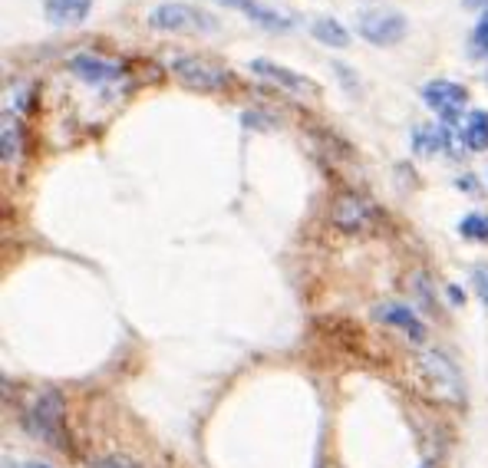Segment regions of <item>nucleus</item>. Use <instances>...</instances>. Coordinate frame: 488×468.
<instances>
[{"label": "nucleus", "mask_w": 488, "mask_h": 468, "mask_svg": "<svg viewBox=\"0 0 488 468\" xmlns=\"http://www.w3.org/2000/svg\"><path fill=\"white\" fill-rule=\"evenodd\" d=\"M169 73H172L182 86L198 90V92H222L231 86V73L224 70V66H218V63L205 60V56H195V53H179V56H172Z\"/></svg>", "instance_id": "obj_1"}, {"label": "nucleus", "mask_w": 488, "mask_h": 468, "mask_svg": "<svg viewBox=\"0 0 488 468\" xmlns=\"http://www.w3.org/2000/svg\"><path fill=\"white\" fill-rule=\"evenodd\" d=\"M416 369L419 377H423V383L429 386V393L436 399H442V403H452V406H458L462 399H466V389H462V377H458V369L449 363L442 353H419L416 360Z\"/></svg>", "instance_id": "obj_2"}, {"label": "nucleus", "mask_w": 488, "mask_h": 468, "mask_svg": "<svg viewBox=\"0 0 488 468\" xmlns=\"http://www.w3.org/2000/svg\"><path fill=\"white\" fill-rule=\"evenodd\" d=\"M63 416H66V403H63L60 393H53V389H47V393H40L37 396V403L30 406V412H27V432H30L33 438H43V442H50V446H60L63 442Z\"/></svg>", "instance_id": "obj_3"}, {"label": "nucleus", "mask_w": 488, "mask_h": 468, "mask_svg": "<svg viewBox=\"0 0 488 468\" xmlns=\"http://www.w3.org/2000/svg\"><path fill=\"white\" fill-rule=\"evenodd\" d=\"M149 27H152V30H169V33L214 30V21H212V13L195 11L188 4H159V7L149 13Z\"/></svg>", "instance_id": "obj_4"}, {"label": "nucleus", "mask_w": 488, "mask_h": 468, "mask_svg": "<svg viewBox=\"0 0 488 468\" xmlns=\"http://www.w3.org/2000/svg\"><path fill=\"white\" fill-rule=\"evenodd\" d=\"M356 30H360V37H363L366 43L393 47V43H399L406 37L409 23H406V17H399V13H393V11H370L360 17Z\"/></svg>", "instance_id": "obj_5"}, {"label": "nucleus", "mask_w": 488, "mask_h": 468, "mask_svg": "<svg viewBox=\"0 0 488 468\" xmlns=\"http://www.w3.org/2000/svg\"><path fill=\"white\" fill-rule=\"evenodd\" d=\"M423 102H426L429 109L442 116L446 123L456 126L458 123V112L466 109L468 102V92L458 86V82H449V80H432L423 86Z\"/></svg>", "instance_id": "obj_6"}, {"label": "nucleus", "mask_w": 488, "mask_h": 468, "mask_svg": "<svg viewBox=\"0 0 488 468\" xmlns=\"http://www.w3.org/2000/svg\"><path fill=\"white\" fill-rule=\"evenodd\" d=\"M330 221H334L340 231H363V228H370V221H373V204L356 192L336 195L334 208H330Z\"/></svg>", "instance_id": "obj_7"}, {"label": "nucleus", "mask_w": 488, "mask_h": 468, "mask_svg": "<svg viewBox=\"0 0 488 468\" xmlns=\"http://www.w3.org/2000/svg\"><path fill=\"white\" fill-rule=\"evenodd\" d=\"M248 70L255 73V76H261V80H271L274 86H281V90L294 92V96H320V86H317L314 80H307V76H301V73L287 70V66H281V63L251 60Z\"/></svg>", "instance_id": "obj_8"}, {"label": "nucleus", "mask_w": 488, "mask_h": 468, "mask_svg": "<svg viewBox=\"0 0 488 468\" xmlns=\"http://www.w3.org/2000/svg\"><path fill=\"white\" fill-rule=\"evenodd\" d=\"M70 73L73 76H80V80L92 82V86H100V82H112L122 76V66L116 60H106L100 53H76L70 56Z\"/></svg>", "instance_id": "obj_9"}, {"label": "nucleus", "mask_w": 488, "mask_h": 468, "mask_svg": "<svg viewBox=\"0 0 488 468\" xmlns=\"http://www.w3.org/2000/svg\"><path fill=\"white\" fill-rule=\"evenodd\" d=\"M377 320H383V324L403 330L413 343H423V340H426V324H423V320L416 316V310H413V307H406V304H383L377 310Z\"/></svg>", "instance_id": "obj_10"}, {"label": "nucleus", "mask_w": 488, "mask_h": 468, "mask_svg": "<svg viewBox=\"0 0 488 468\" xmlns=\"http://www.w3.org/2000/svg\"><path fill=\"white\" fill-rule=\"evenodd\" d=\"M218 4L248 13V21L261 23V27H267V30H291V27H294V21H291V17H284V13L274 11V7L257 4V0H218Z\"/></svg>", "instance_id": "obj_11"}, {"label": "nucleus", "mask_w": 488, "mask_h": 468, "mask_svg": "<svg viewBox=\"0 0 488 468\" xmlns=\"http://www.w3.org/2000/svg\"><path fill=\"white\" fill-rule=\"evenodd\" d=\"M92 0H47V17L57 27H76L86 21Z\"/></svg>", "instance_id": "obj_12"}, {"label": "nucleus", "mask_w": 488, "mask_h": 468, "mask_svg": "<svg viewBox=\"0 0 488 468\" xmlns=\"http://www.w3.org/2000/svg\"><path fill=\"white\" fill-rule=\"evenodd\" d=\"M458 139L466 143L468 152H485L488 149V112L485 109L468 112V119H466V126H462Z\"/></svg>", "instance_id": "obj_13"}, {"label": "nucleus", "mask_w": 488, "mask_h": 468, "mask_svg": "<svg viewBox=\"0 0 488 468\" xmlns=\"http://www.w3.org/2000/svg\"><path fill=\"white\" fill-rule=\"evenodd\" d=\"M314 37L320 43H327V47H346L350 43V33L344 30V23H336L334 17H320V21H314Z\"/></svg>", "instance_id": "obj_14"}, {"label": "nucleus", "mask_w": 488, "mask_h": 468, "mask_svg": "<svg viewBox=\"0 0 488 468\" xmlns=\"http://www.w3.org/2000/svg\"><path fill=\"white\" fill-rule=\"evenodd\" d=\"M458 234L468 238V241H482V245H488V214H482V212L466 214V218L458 221Z\"/></svg>", "instance_id": "obj_15"}, {"label": "nucleus", "mask_w": 488, "mask_h": 468, "mask_svg": "<svg viewBox=\"0 0 488 468\" xmlns=\"http://www.w3.org/2000/svg\"><path fill=\"white\" fill-rule=\"evenodd\" d=\"M17 155H21V126H17V119L7 112V116H4V162L11 165Z\"/></svg>", "instance_id": "obj_16"}, {"label": "nucleus", "mask_w": 488, "mask_h": 468, "mask_svg": "<svg viewBox=\"0 0 488 468\" xmlns=\"http://www.w3.org/2000/svg\"><path fill=\"white\" fill-rule=\"evenodd\" d=\"M472 43H475V53H485L488 56V11L478 17L475 33H472Z\"/></svg>", "instance_id": "obj_17"}, {"label": "nucleus", "mask_w": 488, "mask_h": 468, "mask_svg": "<svg viewBox=\"0 0 488 468\" xmlns=\"http://www.w3.org/2000/svg\"><path fill=\"white\" fill-rule=\"evenodd\" d=\"M472 281H475V290L478 297L488 304V264H478L475 271H472Z\"/></svg>", "instance_id": "obj_18"}, {"label": "nucleus", "mask_w": 488, "mask_h": 468, "mask_svg": "<svg viewBox=\"0 0 488 468\" xmlns=\"http://www.w3.org/2000/svg\"><path fill=\"white\" fill-rule=\"evenodd\" d=\"M100 468H139V465L129 462V458H102Z\"/></svg>", "instance_id": "obj_19"}, {"label": "nucleus", "mask_w": 488, "mask_h": 468, "mask_svg": "<svg viewBox=\"0 0 488 468\" xmlns=\"http://www.w3.org/2000/svg\"><path fill=\"white\" fill-rule=\"evenodd\" d=\"M449 300H452V304H462V300H466V290H458V287H449Z\"/></svg>", "instance_id": "obj_20"}, {"label": "nucleus", "mask_w": 488, "mask_h": 468, "mask_svg": "<svg viewBox=\"0 0 488 468\" xmlns=\"http://www.w3.org/2000/svg\"><path fill=\"white\" fill-rule=\"evenodd\" d=\"M466 7H485L488 11V0H466Z\"/></svg>", "instance_id": "obj_21"}, {"label": "nucleus", "mask_w": 488, "mask_h": 468, "mask_svg": "<svg viewBox=\"0 0 488 468\" xmlns=\"http://www.w3.org/2000/svg\"><path fill=\"white\" fill-rule=\"evenodd\" d=\"M27 468H50V465H40V462H27Z\"/></svg>", "instance_id": "obj_22"}, {"label": "nucleus", "mask_w": 488, "mask_h": 468, "mask_svg": "<svg viewBox=\"0 0 488 468\" xmlns=\"http://www.w3.org/2000/svg\"><path fill=\"white\" fill-rule=\"evenodd\" d=\"M419 468H436V465H419Z\"/></svg>", "instance_id": "obj_23"}, {"label": "nucleus", "mask_w": 488, "mask_h": 468, "mask_svg": "<svg viewBox=\"0 0 488 468\" xmlns=\"http://www.w3.org/2000/svg\"><path fill=\"white\" fill-rule=\"evenodd\" d=\"M485 80H488V76H485Z\"/></svg>", "instance_id": "obj_24"}]
</instances>
